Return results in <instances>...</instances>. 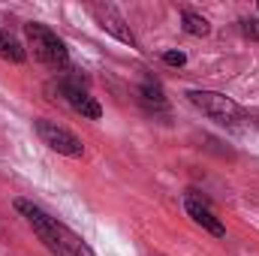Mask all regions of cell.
Instances as JSON below:
<instances>
[{"label":"cell","instance_id":"obj_1","mask_svg":"<svg viewBox=\"0 0 259 256\" xmlns=\"http://www.w3.org/2000/svg\"><path fill=\"white\" fill-rule=\"evenodd\" d=\"M15 208L24 214V220L30 223V229L36 232V238H39L55 256H97L94 247H91L81 235H75L66 223H61L58 217H52L49 211H42L36 202H30V199H15Z\"/></svg>","mask_w":259,"mask_h":256},{"label":"cell","instance_id":"obj_2","mask_svg":"<svg viewBox=\"0 0 259 256\" xmlns=\"http://www.w3.org/2000/svg\"><path fill=\"white\" fill-rule=\"evenodd\" d=\"M24 36H27V46H30V52H33L36 61H42V64H49V66L69 64V52H66L64 39L52 27H46L39 21H27L24 24Z\"/></svg>","mask_w":259,"mask_h":256},{"label":"cell","instance_id":"obj_3","mask_svg":"<svg viewBox=\"0 0 259 256\" xmlns=\"http://www.w3.org/2000/svg\"><path fill=\"white\" fill-rule=\"evenodd\" d=\"M187 100L193 103L202 115H208V118L217 121V124H238L241 115H244L241 106H238L232 97L217 94V91H190Z\"/></svg>","mask_w":259,"mask_h":256},{"label":"cell","instance_id":"obj_4","mask_svg":"<svg viewBox=\"0 0 259 256\" xmlns=\"http://www.w3.org/2000/svg\"><path fill=\"white\" fill-rule=\"evenodd\" d=\"M33 127H36V136L42 139V145H49L52 151H58V154H64V157H72V160L84 157L81 139H78L75 133H69L66 127L55 124V121H46V118L33 121Z\"/></svg>","mask_w":259,"mask_h":256},{"label":"cell","instance_id":"obj_5","mask_svg":"<svg viewBox=\"0 0 259 256\" xmlns=\"http://www.w3.org/2000/svg\"><path fill=\"white\" fill-rule=\"evenodd\" d=\"M58 94H61V100H64L66 106H69L72 112H78L81 118H91V121H100V118H103L100 103L88 94V88L81 84V78L64 75V78L58 81Z\"/></svg>","mask_w":259,"mask_h":256},{"label":"cell","instance_id":"obj_6","mask_svg":"<svg viewBox=\"0 0 259 256\" xmlns=\"http://www.w3.org/2000/svg\"><path fill=\"white\" fill-rule=\"evenodd\" d=\"M88 9H91V15L97 18V24H100L106 33H112L118 42H124L130 49L136 46V36H133L130 24L124 21V15L118 12V6H112V3H91Z\"/></svg>","mask_w":259,"mask_h":256},{"label":"cell","instance_id":"obj_7","mask_svg":"<svg viewBox=\"0 0 259 256\" xmlns=\"http://www.w3.org/2000/svg\"><path fill=\"white\" fill-rule=\"evenodd\" d=\"M184 208H187V214L193 217V223H199L205 232H211V235H217V238H223V235H226V226H223V223H220V217L208 208V202H205V199H199V196L190 193V196L184 199Z\"/></svg>","mask_w":259,"mask_h":256},{"label":"cell","instance_id":"obj_8","mask_svg":"<svg viewBox=\"0 0 259 256\" xmlns=\"http://www.w3.org/2000/svg\"><path fill=\"white\" fill-rule=\"evenodd\" d=\"M0 58L9 61V64H24V58H27V52L21 49V42L12 33H6L3 27H0Z\"/></svg>","mask_w":259,"mask_h":256},{"label":"cell","instance_id":"obj_9","mask_svg":"<svg viewBox=\"0 0 259 256\" xmlns=\"http://www.w3.org/2000/svg\"><path fill=\"white\" fill-rule=\"evenodd\" d=\"M139 94H142V103L145 106H151V109H166V94H163V88L157 84V81H142V88H139Z\"/></svg>","mask_w":259,"mask_h":256},{"label":"cell","instance_id":"obj_10","mask_svg":"<svg viewBox=\"0 0 259 256\" xmlns=\"http://www.w3.org/2000/svg\"><path fill=\"white\" fill-rule=\"evenodd\" d=\"M181 21H184V30H187L190 36H208V33H211V24H208V18H202L199 12L184 9V12H181Z\"/></svg>","mask_w":259,"mask_h":256},{"label":"cell","instance_id":"obj_11","mask_svg":"<svg viewBox=\"0 0 259 256\" xmlns=\"http://www.w3.org/2000/svg\"><path fill=\"white\" fill-rule=\"evenodd\" d=\"M238 27H241V33L247 39H259V18H241Z\"/></svg>","mask_w":259,"mask_h":256},{"label":"cell","instance_id":"obj_12","mask_svg":"<svg viewBox=\"0 0 259 256\" xmlns=\"http://www.w3.org/2000/svg\"><path fill=\"white\" fill-rule=\"evenodd\" d=\"M163 61H166L169 66H184L187 64V55H184V52H166Z\"/></svg>","mask_w":259,"mask_h":256},{"label":"cell","instance_id":"obj_13","mask_svg":"<svg viewBox=\"0 0 259 256\" xmlns=\"http://www.w3.org/2000/svg\"><path fill=\"white\" fill-rule=\"evenodd\" d=\"M256 127H259V118H256Z\"/></svg>","mask_w":259,"mask_h":256}]
</instances>
